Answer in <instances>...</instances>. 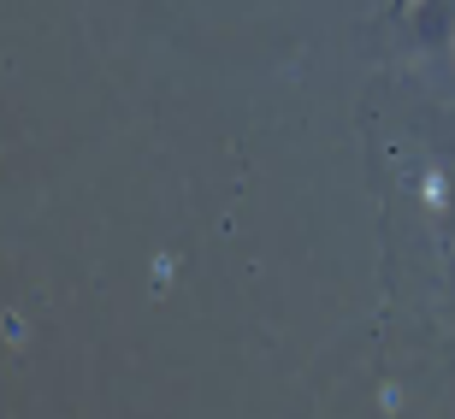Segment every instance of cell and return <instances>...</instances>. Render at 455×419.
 <instances>
[{
	"mask_svg": "<svg viewBox=\"0 0 455 419\" xmlns=\"http://www.w3.org/2000/svg\"><path fill=\"white\" fill-rule=\"evenodd\" d=\"M414 36L426 48L455 42V0H414Z\"/></svg>",
	"mask_w": 455,
	"mask_h": 419,
	"instance_id": "cell-1",
	"label": "cell"
},
{
	"mask_svg": "<svg viewBox=\"0 0 455 419\" xmlns=\"http://www.w3.org/2000/svg\"><path fill=\"white\" fill-rule=\"evenodd\" d=\"M396 6H408V0H396Z\"/></svg>",
	"mask_w": 455,
	"mask_h": 419,
	"instance_id": "cell-2",
	"label": "cell"
}]
</instances>
